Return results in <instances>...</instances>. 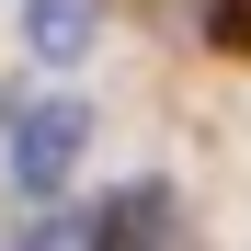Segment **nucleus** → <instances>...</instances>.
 Segmentation results:
<instances>
[{"label":"nucleus","mask_w":251,"mask_h":251,"mask_svg":"<svg viewBox=\"0 0 251 251\" xmlns=\"http://www.w3.org/2000/svg\"><path fill=\"white\" fill-rule=\"evenodd\" d=\"M80 149H92V114H80L69 92L0 114V160H12V183H23V194H57V183L80 172Z\"/></svg>","instance_id":"f257e3e1"},{"label":"nucleus","mask_w":251,"mask_h":251,"mask_svg":"<svg viewBox=\"0 0 251 251\" xmlns=\"http://www.w3.org/2000/svg\"><path fill=\"white\" fill-rule=\"evenodd\" d=\"M23 46L46 57V69L92 57V46H103V0H23Z\"/></svg>","instance_id":"f03ea898"},{"label":"nucleus","mask_w":251,"mask_h":251,"mask_svg":"<svg viewBox=\"0 0 251 251\" xmlns=\"http://www.w3.org/2000/svg\"><path fill=\"white\" fill-rule=\"evenodd\" d=\"M217 46H251V0H217Z\"/></svg>","instance_id":"7ed1b4c3"}]
</instances>
